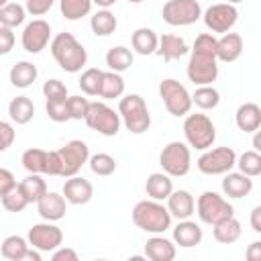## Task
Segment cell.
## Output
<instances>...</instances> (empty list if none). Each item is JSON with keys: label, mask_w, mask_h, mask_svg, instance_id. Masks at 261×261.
<instances>
[{"label": "cell", "mask_w": 261, "mask_h": 261, "mask_svg": "<svg viewBox=\"0 0 261 261\" xmlns=\"http://www.w3.org/2000/svg\"><path fill=\"white\" fill-rule=\"evenodd\" d=\"M188 80L196 86H210L218 77V59H216V37L202 33L196 37L192 55L188 61Z\"/></svg>", "instance_id": "cell-1"}, {"label": "cell", "mask_w": 261, "mask_h": 261, "mask_svg": "<svg viewBox=\"0 0 261 261\" xmlns=\"http://www.w3.org/2000/svg\"><path fill=\"white\" fill-rule=\"evenodd\" d=\"M51 55L57 61V65L67 73L80 71L88 61V51L71 33H59L53 37Z\"/></svg>", "instance_id": "cell-2"}, {"label": "cell", "mask_w": 261, "mask_h": 261, "mask_svg": "<svg viewBox=\"0 0 261 261\" xmlns=\"http://www.w3.org/2000/svg\"><path fill=\"white\" fill-rule=\"evenodd\" d=\"M133 222L145 232L161 234L171 226V214L157 200H141L133 208Z\"/></svg>", "instance_id": "cell-3"}, {"label": "cell", "mask_w": 261, "mask_h": 261, "mask_svg": "<svg viewBox=\"0 0 261 261\" xmlns=\"http://www.w3.org/2000/svg\"><path fill=\"white\" fill-rule=\"evenodd\" d=\"M118 114L120 122H124L126 130H130L133 135H143L151 126V114L147 110L145 100L139 94H126L124 98H120Z\"/></svg>", "instance_id": "cell-4"}, {"label": "cell", "mask_w": 261, "mask_h": 261, "mask_svg": "<svg viewBox=\"0 0 261 261\" xmlns=\"http://www.w3.org/2000/svg\"><path fill=\"white\" fill-rule=\"evenodd\" d=\"M184 137L190 147L206 151L216 141V126L206 114H188L184 120Z\"/></svg>", "instance_id": "cell-5"}, {"label": "cell", "mask_w": 261, "mask_h": 261, "mask_svg": "<svg viewBox=\"0 0 261 261\" xmlns=\"http://www.w3.org/2000/svg\"><path fill=\"white\" fill-rule=\"evenodd\" d=\"M159 165L169 177H184L192 167L190 147L181 141H171L159 153Z\"/></svg>", "instance_id": "cell-6"}, {"label": "cell", "mask_w": 261, "mask_h": 261, "mask_svg": "<svg viewBox=\"0 0 261 261\" xmlns=\"http://www.w3.org/2000/svg\"><path fill=\"white\" fill-rule=\"evenodd\" d=\"M196 210H198V216L204 224H216L224 218H230L234 216V208L228 204V200H224L220 194L216 192H202L198 202H196Z\"/></svg>", "instance_id": "cell-7"}, {"label": "cell", "mask_w": 261, "mask_h": 261, "mask_svg": "<svg viewBox=\"0 0 261 261\" xmlns=\"http://www.w3.org/2000/svg\"><path fill=\"white\" fill-rule=\"evenodd\" d=\"M84 122L92 130H96L104 137H114L120 130V114L114 112V108H110L104 102H90Z\"/></svg>", "instance_id": "cell-8"}, {"label": "cell", "mask_w": 261, "mask_h": 261, "mask_svg": "<svg viewBox=\"0 0 261 261\" xmlns=\"http://www.w3.org/2000/svg\"><path fill=\"white\" fill-rule=\"evenodd\" d=\"M159 96L171 116H186L192 108V96L177 80H163L159 84Z\"/></svg>", "instance_id": "cell-9"}, {"label": "cell", "mask_w": 261, "mask_h": 261, "mask_svg": "<svg viewBox=\"0 0 261 261\" xmlns=\"http://www.w3.org/2000/svg\"><path fill=\"white\" fill-rule=\"evenodd\" d=\"M234 163H237V153L230 147L206 149L196 161L198 169L206 175H224L234 167Z\"/></svg>", "instance_id": "cell-10"}, {"label": "cell", "mask_w": 261, "mask_h": 261, "mask_svg": "<svg viewBox=\"0 0 261 261\" xmlns=\"http://www.w3.org/2000/svg\"><path fill=\"white\" fill-rule=\"evenodd\" d=\"M161 16L171 27H188L202 16V6L198 0H167Z\"/></svg>", "instance_id": "cell-11"}, {"label": "cell", "mask_w": 261, "mask_h": 261, "mask_svg": "<svg viewBox=\"0 0 261 261\" xmlns=\"http://www.w3.org/2000/svg\"><path fill=\"white\" fill-rule=\"evenodd\" d=\"M57 157H59V163H61V169H59V175L61 177H71L75 175L90 159V149L84 141H69L65 143L61 149H57Z\"/></svg>", "instance_id": "cell-12"}, {"label": "cell", "mask_w": 261, "mask_h": 261, "mask_svg": "<svg viewBox=\"0 0 261 261\" xmlns=\"http://www.w3.org/2000/svg\"><path fill=\"white\" fill-rule=\"evenodd\" d=\"M27 241L31 247L39 249L41 253H51L55 251L57 247H61L63 243V232L59 226H55L53 222H39V224H33L29 228V234H27Z\"/></svg>", "instance_id": "cell-13"}, {"label": "cell", "mask_w": 261, "mask_h": 261, "mask_svg": "<svg viewBox=\"0 0 261 261\" xmlns=\"http://www.w3.org/2000/svg\"><path fill=\"white\" fill-rule=\"evenodd\" d=\"M202 16H204V24L212 33H228L237 24L239 10L234 8V4L220 2V4H212L210 8H206Z\"/></svg>", "instance_id": "cell-14"}, {"label": "cell", "mask_w": 261, "mask_h": 261, "mask_svg": "<svg viewBox=\"0 0 261 261\" xmlns=\"http://www.w3.org/2000/svg\"><path fill=\"white\" fill-rule=\"evenodd\" d=\"M49 39H51L49 22L43 18H35L24 27L20 43H22V49L27 53H41L49 45Z\"/></svg>", "instance_id": "cell-15"}, {"label": "cell", "mask_w": 261, "mask_h": 261, "mask_svg": "<svg viewBox=\"0 0 261 261\" xmlns=\"http://www.w3.org/2000/svg\"><path fill=\"white\" fill-rule=\"evenodd\" d=\"M63 198L65 202L73 204V206H82V204H88L94 196V188L88 179L80 177L77 173L71 175V177H65V184H63Z\"/></svg>", "instance_id": "cell-16"}, {"label": "cell", "mask_w": 261, "mask_h": 261, "mask_svg": "<svg viewBox=\"0 0 261 261\" xmlns=\"http://www.w3.org/2000/svg\"><path fill=\"white\" fill-rule=\"evenodd\" d=\"M37 210L41 214L43 220H49V222H57L65 216L67 212V206H65V198L63 194H57V192H45L39 200H37Z\"/></svg>", "instance_id": "cell-17"}, {"label": "cell", "mask_w": 261, "mask_h": 261, "mask_svg": "<svg viewBox=\"0 0 261 261\" xmlns=\"http://www.w3.org/2000/svg\"><path fill=\"white\" fill-rule=\"evenodd\" d=\"M243 53V37L239 33H224L216 39V59L224 63H232Z\"/></svg>", "instance_id": "cell-18"}, {"label": "cell", "mask_w": 261, "mask_h": 261, "mask_svg": "<svg viewBox=\"0 0 261 261\" xmlns=\"http://www.w3.org/2000/svg\"><path fill=\"white\" fill-rule=\"evenodd\" d=\"M253 190V177L241 171H226L222 179V192L228 198H245Z\"/></svg>", "instance_id": "cell-19"}, {"label": "cell", "mask_w": 261, "mask_h": 261, "mask_svg": "<svg viewBox=\"0 0 261 261\" xmlns=\"http://www.w3.org/2000/svg\"><path fill=\"white\" fill-rule=\"evenodd\" d=\"M167 210L171 216H175L177 220H184V218H190L196 210V202H194V196L188 192V190H175L167 196Z\"/></svg>", "instance_id": "cell-20"}, {"label": "cell", "mask_w": 261, "mask_h": 261, "mask_svg": "<svg viewBox=\"0 0 261 261\" xmlns=\"http://www.w3.org/2000/svg\"><path fill=\"white\" fill-rule=\"evenodd\" d=\"M202 228L200 224H196L194 220L190 218H184L177 222V226L173 228V241L175 245L184 247V249H190V247H196L202 243Z\"/></svg>", "instance_id": "cell-21"}, {"label": "cell", "mask_w": 261, "mask_h": 261, "mask_svg": "<svg viewBox=\"0 0 261 261\" xmlns=\"http://www.w3.org/2000/svg\"><path fill=\"white\" fill-rule=\"evenodd\" d=\"M155 53H159L165 61H175L188 53V45L179 35H161Z\"/></svg>", "instance_id": "cell-22"}, {"label": "cell", "mask_w": 261, "mask_h": 261, "mask_svg": "<svg viewBox=\"0 0 261 261\" xmlns=\"http://www.w3.org/2000/svg\"><path fill=\"white\" fill-rule=\"evenodd\" d=\"M234 120H237V126L243 133H255L261 126V108H259V104H255V102L241 104L237 108Z\"/></svg>", "instance_id": "cell-23"}, {"label": "cell", "mask_w": 261, "mask_h": 261, "mask_svg": "<svg viewBox=\"0 0 261 261\" xmlns=\"http://www.w3.org/2000/svg\"><path fill=\"white\" fill-rule=\"evenodd\" d=\"M145 192L151 200H157V202H163L167 200V196L173 192V184H171V177L165 173V171H155L147 177L145 181Z\"/></svg>", "instance_id": "cell-24"}, {"label": "cell", "mask_w": 261, "mask_h": 261, "mask_svg": "<svg viewBox=\"0 0 261 261\" xmlns=\"http://www.w3.org/2000/svg\"><path fill=\"white\" fill-rule=\"evenodd\" d=\"M145 257L151 261H171L175 257V245L165 237H151L145 243Z\"/></svg>", "instance_id": "cell-25"}, {"label": "cell", "mask_w": 261, "mask_h": 261, "mask_svg": "<svg viewBox=\"0 0 261 261\" xmlns=\"http://www.w3.org/2000/svg\"><path fill=\"white\" fill-rule=\"evenodd\" d=\"M241 232H243L241 222H239L234 216L224 218V220L212 224V234H214V239H216L218 243H222V245L237 243V241L241 239Z\"/></svg>", "instance_id": "cell-26"}, {"label": "cell", "mask_w": 261, "mask_h": 261, "mask_svg": "<svg viewBox=\"0 0 261 261\" xmlns=\"http://www.w3.org/2000/svg\"><path fill=\"white\" fill-rule=\"evenodd\" d=\"M157 33L153 29H147V27H141L133 33L130 37V43H133V49L139 53V55H153L157 51Z\"/></svg>", "instance_id": "cell-27"}, {"label": "cell", "mask_w": 261, "mask_h": 261, "mask_svg": "<svg viewBox=\"0 0 261 261\" xmlns=\"http://www.w3.org/2000/svg\"><path fill=\"white\" fill-rule=\"evenodd\" d=\"M8 114H10V120L12 122L27 124L35 116V104H33V100L29 96H16L8 104Z\"/></svg>", "instance_id": "cell-28"}, {"label": "cell", "mask_w": 261, "mask_h": 261, "mask_svg": "<svg viewBox=\"0 0 261 261\" xmlns=\"http://www.w3.org/2000/svg\"><path fill=\"white\" fill-rule=\"evenodd\" d=\"M29 241L20 234H10L2 241V247H0V253L4 259H10V261H24L27 257V251H29Z\"/></svg>", "instance_id": "cell-29"}, {"label": "cell", "mask_w": 261, "mask_h": 261, "mask_svg": "<svg viewBox=\"0 0 261 261\" xmlns=\"http://www.w3.org/2000/svg\"><path fill=\"white\" fill-rule=\"evenodd\" d=\"M39 71H37V65H33L31 61H18L12 65L10 69V84L14 88H29L35 80H37Z\"/></svg>", "instance_id": "cell-30"}, {"label": "cell", "mask_w": 261, "mask_h": 261, "mask_svg": "<svg viewBox=\"0 0 261 261\" xmlns=\"http://www.w3.org/2000/svg\"><path fill=\"white\" fill-rule=\"evenodd\" d=\"M90 27H92V33L96 37H108L116 31L118 27V20L116 16L108 10V8H100L92 18H90Z\"/></svg>", "instance_id": "cell-31"}, {"label": "cell", "mask_w": 261, "mask_h": 261, "mask_svg": "<svg viewBox=\"0 0 261 261\" xmlns=\"http://www.w3.org/2000/svg\"><path fill=\"white\" fill-rule=\"evenodd\" d=\"M124 94V80L120 73L116 71H102V80H100V92L98 96L112 100V98H120Z\"/></svg>", "instance_id": "cell-32"}, {"label": "cell", "mask_w": 261, "mask_h": 261, "mask_svg": "<svg viewBox=\"0 0 261 261\" xmlns=\"http://www.w3.org/2000/svg\"><path fill=\"white\" fill-rule=\"evenodd\" d=\"M133 59H135L133 57V51L128 47H124V45L112 47L106 53V65L110 67V71H116V73L126 71L133 65Z\"/></svg>", "instance_id": "cell-33"}, {"label": "cell", "mask_w": 261, "mask_h": 261, "mask_svg": "<svg viewBox=\"0 0 261 261\" xmlns=\"http://www.w3.org/2000/svg\"><path fill=\"white\" fill-rule=\"evenodd\" d=\"M18 188H20V192L24 194V198L29 200V204H31V202L37 204V200L47 192V184H45V179L41 177V173H29V175L18 184Z\"/></svg>", "instance_id": "cell-34"}, {"label": "cell", "mask_w": 261, "mask_h": 261, "mask_svg": "<svg viewBox=\"0 0 261 261\" xmlns=\"http://www.w3.org/2000/svg\"><path fill=\"white\" fill-rule=\"evenodd\" d=\"M220 102V94L216 88L210 86H198L196 92L192 94V104H196L200 110H212Z\"/></svg>", "instance_id": "cell-35"}, {"label": "cell", "mask_w": 261, "mask_h": 261, "mask_svg": "<svg viewBox=\"0 0 261 261\" xmlns=\"http://www.w3.org/2000/svg\"><path fill=\"white\" fill-rule=\"evenodd\" d=\"M24 16H27V10L24 6L16 4V2H8L0 8V24L2 27H8V29H16L24 22Z\"/></svg>", "instance_id": "cell-36"}, {"label": "cell", "mask_w": 261, "mask_h": 261, "mask_svg": "<svg viewBox=\"0 0 261 261\" xmlns=\"http://www.w3.org/2000/svg\"><path fill=\"white\" fill-rule=\"evenodd\" d=\"M45 165H47V151L39 147H31L22 153V167L29 173H45Z\"/></svg>", "instance_id": "cell-37"}, {"label": "cell", "mask_w": 261, "mask_h": 261, "mask_svg": "<svg viewBox=\"0 0 261 261\" xmlns=\"http://www.w3.org/2000/svg\"><path fill=\"white\" fill-rule=\"evenodd\" d=\"M59 8L67 20H77V18L90 14L92 0H59Z\"/></svg>", "instance_id": "cell-38"}, {"label": "cell", "mask_w": 261, "mask_h": 261, "mask_svg": "<svg viewBox=\"0 0 261 261\" xmlns=\"http://www.w3.org/2000/svg\"><path fill=\"white\" fill-rule=\"evenodd\" d=\"M241 173L249 175V177H257L261 173V155L259 151H245L243 155L237 157V163Z\"/></svg>", "instance_id": "cell-39"}, {"label": "cell", "mask_w": 261, "mask_h": 261, "mask_svg": "<svg viewBox=\"0 0 261 261\" xmlns=\"http://www.w3.org/2000/svg\"><path fill=\"white\" fill-rule=\"evenodd\" d=\"M88 163H90L92 173L102 175V177L112 175L116 171V159L112 155H108V153H96V155H92L88 159Z\"/></svg>", "instance_id": "cell-40"}, {"label": "cell", "mask_w": 261, "mask_h": 261, "mask_svg": "<svg viewBox=\"0 0 261 261\" xmlns=\"http://www.w3.org/2000/svg\"><path fill=\"white\" fill-rule=\"evenodd\" d=\"M100 80H102V69L98 67H90L82 73L80 77V88L86 96H98L100 92Z\"/></svg>", "instance_id": "cell-41"}, {"label": "cell", "mask_w": 261, "mask_h": 261, "mask_svg": "<svg viewBox=\"0 0 261 261\" xmlns=\"http://www.w3.org/2000/svg\"><path fill=\"white\" fill-rule=\"evenodd\" d=\"M0 202H2L4 210H8V212H22V210L29 206V200H27L24 194L20 192L18 184H16L10 192H6L4 196H0Z\"/></svg>", "instance_id": "cell-42"}, {"label": "cell", "mask_w": 261, "mask_h": 261, "mask_svg": "<svg viewBox=\"0 0 261 261\" xmlns=\"http://www.w3.org/2000/svg\"><path fill=\"white\" fill-rule=\"evenodd\" d=\"M45 110H47V116L53 122H65V120L71 118L69 116V108H67V98L65 100H47Z\"/></svg>", "instance_id": "cell-43"}, {"label": "cell", "mask_w": 261, "mask_h": 261, "mask_svg": "<svg viewBox=\"0 0 261 261\" xmlns=\"http://www.w3.org/2000/svg\"><path fill=\"white\" fill-rule=\"evenodd\" d=\"M67 108H69V116L73 120H84L90 108V100L84 96H69L67 98Z\"/></svg>", "instance_id": "cell-44"}, {"label": "cell", "mask_w": 261, "mask_h": 261, "mask_svg": "<svg viewBox=\"0 0 261 261\" xmlns=\"http://www.w3.org/2000/svg\"><path fill=\"white\" fill-rule=\"evenodd\" d=\"M43 94L47 100H65L67 98V86L61 80H47L43 84Z\"/></svg>", "instance_id": "cell-45"}, {"label": "cell", "mask_w": 261, "mask_h": 261, "mask_svg": "<svg viewBox=\"0 0 261 261\" xmlns=\"http://www.w3.org/2000/svg\"><path fill=\"white\" fill-rule=\"evenodd\" d=\"M55 4V0H27L24 10L33 16H43L51 10V6Z\"/></svg>", "instance_id": "cell-46"}, {"label": "cell", "mask_w": 261, "mask_h": 261, "mask_svg": "<svg viewBox=\"0 0 261 261\" xmlns=\"http://www.w3.org/2000/svg\"><path fill=\"white\" fill-rule=\"evenodd\" d=\"M14 137H16L14 126L10 122H6V120H0V153L6 151L14 143Z\"/></svg>", "instance_id": "cell-47"}, {"label": "cell", "mask_w": 261, "mask_h": 261, "mask_svg": "<svg viewBox=\"0 0 261 261\" xmlns=\"http://www.w3.org/2000/svg\"><path fill=\"white\" fill-rule=\"evenodd\" d=\"M12 47H14V33H12V29L0 24V55L10 53Z\"/></svg>", "instance_id": "cell-48"}, {"label": "cell", "mask_w": 261, "mask_h": 261, "mask_svg": "<svg viewBox=\"0 0 261 261\" xmlns=\"http://www.w3.org/2000/svg\"><path fill=\"white\" fill-rule=\"evenodd\" d=\"M14 186H16V179H14L12 171L0 167V196H4L6 192H10Z\"/></svg>", "instance_id": "cell-49"}, {"label": "cell", "mask_w": 261, "mask_h": 261, "mask_svg": "<svg viewBox=\"0 0 261 261\" xmlns=\"http://www.w3.org/2000/svg\"><path fill=\"white\" fill-rule=\"evenodd\" d=\"M61 163L57 157V151H47V165H45V175H59Z\"/></svg>", "instance_id": "cell-50"}, {"label": "cell", "mask_w": 261, "mask_h": 261, "mask_svg": "<svg viewBox=\"0 0 261 261\" xmlns=\"http://www.w3.org/2000/svg\"><path fill=\"white\" fill-rule=\"evenodd\" d=\"M53 261H77V253L69 247H57L51 255Z\"/></svg>", "instance_id": "cell-51"}, {"label": "cell", "mask_w": 261, "mask_h": 261, "mask_svg": "<svg viewBox=\"0 0 261 261\" xmlns=\"http://www.w3.org/2000/svg\"><path fill=\"white\" fill-rule=\"evenodd\" d=\"M245 255H247L249 261H259L261 259V241H253Z\"/></svg>", "instance_id": "cell-52"}, {"label": "cell", "mask_w": 261, "mask_h": 261, "mask_svg": "<svg viewBox=\"0 0 261 261\" xmlns=\"http://www.w3.org/2000/svg\"><path fill=\"white\" fill-rule=\"evenodd\" d=\"M251 228L255 232H261V206H255L251 212Z\"/></svg>", "instance_id": "cell-53"}, {"label": "cell", "mask_w": 261, "mask_h": 261, "mask_svg": "<svg viewBox=\"0 0 261 261\" xmlns=\"http://www.w3.org/2000/svg\"><path fill=\"white\" fill-rule=\"evenodd\" d=\"M92 4H98L100 8H110L112 4H116V0H92Z\"/></svg>", "instance_id": "cell-54"}, {"label": "cell", "mask_w": 261, "mask_h": 261, "mask_svg": "<svg viewBox=\"0 0 261 261\" xmlns=\"http://www.w3.org/2000/svg\"><path fill=\"white\" fill-rule=\"evenodd\" d=\"M253 151H261V137H259V128L255 130V137H253Z\"/></svg>", "instance_id": "cell-55"}, {"label": "cell", "mask_w": 261, "mask_h": 261, "mask_svg": "<svg viewBox=\"0 0 261 261\" xmlns=\"http://www.w3.org/2000/svg\"><path fill=\"white\" fill-rule=\"evenodd\" d=\"M130 4H141V2H145V0H128Z\"/></svg>", "instance_id": "cell-56"}, {"label": "cell", "mask_w": 261, "mask_h": 261, "mask_svg": "<svg viewBox=\"0 0 261 261\" xmlns=\"http://www.w3.org/2000/svg\"><path fill=\"white\" fill-rule=\"evenodd\" d=\"M4 4H8V0H0V8H2Z\"/></svg>", "instance_id": "cell-57"}, {"label": "cell", "mask_w": 261, "mask_h": 261, "mask_svg": "<svg viewBox=\"0 0 261 261\" xmlns=\"http://www.w3.org/2000/svg\"><path fill=\"white\" fill-rule=\"evenodd\" d=\"M228 4H237V2H241V0H226Z\"/></svg>", "instance_id": "cell-58"}]
</instances>
